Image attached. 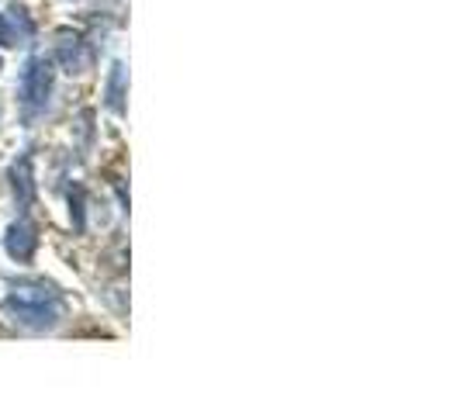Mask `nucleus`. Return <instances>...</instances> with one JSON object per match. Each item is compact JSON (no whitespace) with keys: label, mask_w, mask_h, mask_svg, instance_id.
Returning <instances> with one entry per match:
<instances>
[{"label":"nucleus","mask_w":460,"mask_h":415,"mask_svg":"<svg viewBox=\"0 0 460 415\" xmlns=\"http://www.w3.org/2000/svg\"><path fill=\"white\" fill-rule=\"evenodd\" d=\"M4 308L14 322L28 325V329H52L63 319V298L42 277H28V280L11 284Z\"/></svg>","instance_id":"nucleus-1"},{"label":"nucleus","mask_w":460,"mask_h":415,"mask_svg":"<svg viewBox=\"0 0 460 415\" xmlns=\"http://www.w3.org/2000/svg\"><path fill=\"white\" fill-rule=\"evenodd\" d=\"M49 93H52V63L39 56V59H31L24 66V76H22L24 108L28 111H42L49 104Z\"/></svg>","instance_id":"nucleus-2"},{"label":"nucleus","mask_w":460,"mask_h":415,"mask_svg":"<svg viewBox=\"0 0 460 415\" xmlns=\"http://www.w3.org/2000/svg\"><path fill=\"white\" fill-rule=\"evenodd\" d=\"M4 250L14 256L18 263H28L31 256H35V250H39V235H35V225L31 222H14L11 229H7V235H4Z\"/></svg>","instance_id":"nucleus-3"},{"label":"nucleus","mask_w":460,"mask_h":415,"mask_svg":"<svg viewBox=\"0 0 460 415\" xmlns=\"http://www.w3.org/2000/svg\"><path fill=\"white\" fill-rule=\"evenodd\" d=\"M11 187H14V201L18 208H28L35 201V173H31V156H22V160L11 166Z\"/></svg>","instance_id":"nucleus-4"},{"label":"nucleus","mask_w":460,"mask_h":415,"mask_svg":"<svg viewBox=\"0 0 460 415\" xmlns=\"http://www.w3.org/2000/svg\"><path fill=\"white\" fill-rule=\"evenodd\" d=\"M59 63L69 73H84V69H91V52L80 39H73V42L66 39V42H59Z\"/></svg>","instance_id":"nucleus-5"},{"label":"nucleus","mask_w":460,"mask_h":415,"mask_svg":"<svg viewBox=\"0 0 460 415\" xmlns=\"http://www.w3.org/2000/svg\"><path fill=\"white\" fill-rule=\"evenodd\" d=\"M108 108L115 115H125V66L115 63L111 66V80H108Z\"/></svg>","instance_id":"nucleus-6"},{"label":"nucleus","mask_w":460,"mask_h":415,"mask_svg":"<svg viewBox=\"0 0 460 415\" xmlns=\"http://www.w3.org/2000/svg\"><path fill=\"white\" fill-rule=\"evenodd\" d=\"M69 215H73V229L84 232V190L80 187L69 190Z\"/></svg>","instance_id":"nucleus-7"},{"label":"nucleus","mask_w":460,"mask_h":415,"mask_svg":"<svg viewBox=\"0 0 460 415\" xmlns=\"http://www.w3.org/2000/svg\"><path fill=\"white\" fill-rule=\"evenodd\" d=\"M0 46H18V35L7 22V14H0Z\"/></svg>","instance_id":"nucleus-8"},{"label":"nucleus","mask_w":460,"mask_h":415,"mask_svg":"<svg viewBox=\"0 0 460 415\" xmlns=\"http://www.w3.org/2000/svg\"><path fill=\"white\" fill-rule=\"evenodd\" d=\"M0 69H4V59H0Z\"/></svg>","instance_id":"nucleus-9"}]
</instances>
